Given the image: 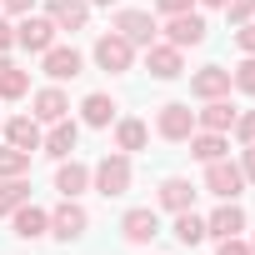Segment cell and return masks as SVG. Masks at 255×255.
Instances as JSON below:
<instances>
[{"mask_svg": "<svg viewBox=\"0 0 255 255\" xmlns=\"http://www.w3.org/2000/svg\"><path fill=\"white\" fill-rule=\"evenodd\" d=\"M10 225H15V235L20 240H40V235H50V210H40V205H20L15 215H10Z\"/></svg>", "mask_w": 255, "mask_h": 255, "instance_id": "7402d4cb", "label": "cell"}, {"mask_svg": "<svg viewBox=\"0 0 255 255\" xmlns=\"http://www.w3.org/2000/svg\"><path fill=\"white\" fill-rule=\"evenodd\" d=\"M185 145H190V155H195L200 165H210V160H220V155L230 150V135H220V130H195Z\"/></svg>", "mask_w": 255, "mask_h": 255, "instance_id": "cb8c5ba5", "label": "cell"}, {"mask_svg": "<svg viewBox=\"0 0 255 255\" xmlns=\"http://www.w3.org/2000/svg\"><path fill=\"white\" fill-rule=\"evenodd\" d=\"M55 190H60L65 200H80V195L90 190V165H85V160H75V155H70V160H60V170H55Z\"/></svg>", "mask_w": 255, "mask_h": 255, "instance_id": "d6986e66", "label": "cell"}, {"mask_svg": "<svg viewBox=\"0 0 255 255\" xmlns=\"http://www.w3.org/2000/svg\"><path fill=\"white\" fill-rule=\"evenodd\" d=\"M90 5H105V10H110V5H115V0H90Z\"/></svg>", "mask_w": 255, "mask_h": 255, "instance_id": "f35d334b", "label": "cell"}, {"mask_svg": "<svg viewBox=\"0 0 255 255\" xmlns=\"http://www.w3.org/2000/svg\"><path fill=\"white\" fill-rule=\"evenodd\" d=\"M215 255H250V245L240 235H230V240H215Z\"/></svg>", "mask_w": 255, "mask_h": 255, "instance_id": "836d02e7", "label": "cell"}, {"mask_svg": "<svg viewBox=\"0 0 255 255\" xmlns=\"http://www.w3.org/2000/svg\"><path fill=\"white\" fill-rule=\"evenodd\" d=\"M10 45H15V25H10V20H5V15H0V55H5V50H10Z\"/></svg>", "mask_w": 255, "mask_h": 255, "instance_id": "d590c367", "label": "cell"}, {"mask_svg": "<svg viewBox=\"0 0 255 255\" xmlns=\"http://www.w3.org/2000/svg\"><path fill=\"white\" fill-rule=\"evenodd\" d=\"M205 190L215 195V200H240V190H245V170H240V160H210L205 165Z\"/></svg>", "mask_w": 255, "mask_h": 255, "instance_id": "277c9868", "label": "cell"}, {"mask_svg": "<svg viewBox=\"0 0 255 255\" xmlns=\"http://www.w3.org/2000/svg\"><path fill=\"white\" fill-rule=\"evenodd\" d=\"M245 230V210L235 205V200H220L210 215H205V240H230V235H240Z\"/></svg>", "mask_w": 255, "mask_h": 255, "instance_id": "7c38bea8", "label": "cell"}, {"mask_svg": "<svg viewBox=\"0 0 255 255\" xmlns=\"http://www.w3.org/2000/svg\"><path fill=\"white\" fill-rule=\"evenodd\" d=\"M155 10L170 20V15H185V10H195V0H155Z\"/></svg>", "mask_w": 255, "mask_h": 255, "instance_id": "d6a6232c", "label": "cell"}, {"mask_svg": "<svg viewBox=\"0 0 255 255\" xmlns=\"http://www.w3.org/2000/svg\"><path fill=\"white\" fill-rule=\"evenodd\" d=\"M90 185H95L105 200L125 195V190H130V155H125V150H110L105 160H95V165H90Z\"/></svg>", "mask_w": 255, "mask_h": 255, "instance_id": "6da1fadb", "label": "cell"}, {"mask_svg": "<svg viewBox=\"0 0 255 255\" xmlns=\"http://www.w3.org/2000/svg\"><path fill=\"white\" fill-rule=\"evenodd\" d=\"M195 5H205V10H225V0H195Z\"/></svg>", "mask_w": 255, "mask_h": 255, "instance_id": "74e56055", "label": "cell"}, {"mask_svg": "<svg viewBox=\"0 0 255 255\" xmlns=\"http://www.w3.org/2000/svg\"><path fill=\"white\" fill-rule=\"evenodd\" d=\"M230 90H240V95H255V55H245V60L230 70Z\"/></svg>", "mask_w": 255, "mask_h": 255, "instance_id": "f1b7e54d", "label": "cell"}, {"mask_svg": "<svg viewBox=\"0 0 255 255\" xmlns=\"http://www.w3.org/2000/svg\"><path fill=\"white\" fill-rule=\"evenodd\" d=\"M165 45H175V50H190V45H205V15H200V10H185V15H170V20H165Z\"/></svg>", "mask_w": 255, "mask_h": 255, "instance_id": "ba28073f", "label": "cell"}, {"mask_svg": "<svg viewBox=\"0 0 255 255\" xmlns=\"http://www.w3.org/2000/svg\"><path fill=\"white\" fill-rule=\"evenodd\" d=\"M155 200H160V210H170V215L195 210V185H190L185 175H165V180H160V190H155Z\"/></svg>", "mask_w": 255, "mask_h": 255, "instance_id": "2e32d148", "label": "cell"}, {"mask_svg": "<svg viewBox=\"0 0 255 255\" xmlns=\"http://www.w3.org/2000/svg\"><path fill=\"white\" fill-rule=\"evenodd\" d=\"M145 145H150V125H145V120H135V115L115 120V150L135 155V150H145Z\"/></svg>", "mask_w": 255, "mask_h": 255, "instance_id": "603a6c76", "label": "cell"}, {"mask_svg": "<svg viewBox=\"0 0 255 255\" xmlns=\"http://www.w3.org/2000/svg\"><path fill=\"white\" fill-rule=\"evenodd\" d=\"M120 235H125V245H150V240L160 235V215H155L150 205L125 210V215H120Z\"/></svg>", "mask_w": 255, "mask_h": 255, "instance_id": "9c48e42d", "label": "cell"}, {"mask_svg": "<svg viewBox=\"0 0 255 255\" xmlns=\"http://www.w3.org/2000/svg\"><path fill=\"white\" fill-rule=\"evenodd\" d=\"M0 135H5V145H15V150H40V140H45V130H40V120L35 115H10L5 125H0Z\"/></svg>", "mask_w": 255, "mask_h": 255, "instance_id": "8fae6325", "label": "cell"}, {"mask_svg": "<svg viewBox=\"0 0 255 255\" xmlns=\"http://www.w3.org/2000/svg\"><path fill=\"white\" fill-rule=\"evenodd\" d=\"M225 20H230V25L255 20V0H225Z\"/></svg>", "mask_w": 255, "mask_h": 255, "instance_id": "f546056e", "label": "cell"}, {"mask_svg": "<svg viewBox=\"0 0 255 255\" xmlns=\"http://www.w3.org/2000/svg\"><path fill=\"white\" fill-rule=\"evenodd\" d=\"M190 95L195 100H225L230 95V70L225 65H200L190 75Z\"/></svg>", "mask_w": 255, "mask_h": 255, "instance_id": "9a60e30c", "label": "cell"}, {"mask_svg": "<svg viewBox=\"0 0 255 255\" xmlns=\"http://www.w3.org/2000/svg\"><path fill=\"white\" fill-rule=\"evenodd\" d=\"M170 230H175V240H180V245H185V250H195V245H200V240H205V220H200V215H195V210H180V215H175V225H170Z\"/></svg>", "mask_w": 255, "mask_h": 255, "instance_id": "d4e9b609", "label": "cell"}, {"mask_svg": "<svg viewBox=\"0 0 255 255\" xmlns=\"http://www.w3.org/2000/svg\"><path fill=\"white\" fill-rule=\"evenodd\" d=\"M20 95H30V70L10 65L5 75H0V100H20Z\"/></svg>", "mask_w": 255, "mask_h": 255, "instance_id": "83f0119b", "label": "cell"}, {"mask_svg": "<svg viewBox=\"0 0 255 255\" xmlns=\"http://www.w3.org/2000/svg\"><path fill=\"white\" fill-rule=\"evenodd\" d=\"M110 120H115V95L90 90V95L80 100V125H90V130H105Z\"/></svg>", "mask_w": 255, "mask_h": 255, "instance_id": "44dd1931", "label": "cell"}, {"mask_svg": "<svg viewBox=\"0 0 255 255\" xmlns=\"http://www.w3.org/2000/svg\"><path fill=\"white\" fill-rule=\"evenodd\" d=\"M155 135L170 140V145H185V140L195 135V110H190L185 100H165L160 115H155Z\"/></svg>", "mask_w": 255, "mask_h": 255, "instance_id": "7a4b0ae2", "label": "cell"}, {"mask_svg": "<svg viewBox=\"0 0 255 255\" xmlns=\"http://www.w3.org/2000/svg\"><path fill=\"white\" fill-rule=\"evenodd\" d=\"M0 5H5L10 15H30V10H35V0H0Z\"/></svg>", "mask_w": 255, "mask_h": 255, "instance_id": "8d00e7d4", "label": "cell"}, {"mask_svg": "<svg viewBox=\"0 0 255 255\" xmlns=\"http://www.w3.org/2000/svg\"><path fill=\"white\" fill-rule=\"evenodd\" d=\"M30 105H35L30 115H35L40 125H55V120H65V115H70V95H65L60 85H45V90H35V100H30Z\"/></svg>", "mask_w": 255, "mask_h": 255, "instance_id": "ac0fdd59", "label": "cell"}, {"mask_svg": "<svg viewBox=\"0 0 255 255\" xmlns=\"http://www.w3.org/2000/svg\"><path fill=\"white\" fill-rule=\"evenodd\" d=\"M250 255H255V240H250Z\"/></svg>", "mask_w": 255, "mask_h": 255, "instance_id": "60d3db41", "label": "cell"}, {"mask_svg": "<svg viewBox=\"0 0 255 255\" xmlns=\"http://www.w3.org/2000/svg\"><path fill=\"white\" fill-rule=\"evenodd\" d=\"M235 105H230V95L225 100H200V110H195V130H220V135H230V125H235Z\"/></svg>", "mask_w": 255, "mask_h": 255, "instance_id": "e0dca14e", "label": "cell"}, {"mask_svg": "<svg viewBox=\"0 0 255 255\" xmlns=\"http://www.w3.org/2000/svg\"><path fill=\"white\" fill-rule=\"evenodd\" d=\"M30 170V150H15V145H0V180H15Z\"/></svg>", "mask_w": 255, "mask_h": 255, "instance_id": "4316f807", "label": "cell"}, {"mask_svg": "<svg viewBox=\"0 0 255 255\" xmlns=\"http://www.w3.org/2000/svg\"><path fill=\"white\" fill-rule=\"evenodd\" d=\"M80 65H85V60H80V50H75V45H50V50L40 55V70H45L55 85H60V80H75V75H80Z\"/></svg>", "mask_w": 255, "mask_h": 255, "instance_id": "5bb4252c", "label": "cell"}, {"mask_svg": "<svg viewBox=\"0 0 255 255\" xmlns=\"http://www.w3.org/2000/svg\"><path fill=\"white\" fill-rule=\"evenodd\" d=\"M235 45H240L245 55H255V20H245V25H235Z\"/></svg>", "mask_w": 255, "mask_h": 255, "instance_id": "1f68e13d", "label": "cell"}, {"mask_svg": "<svg viewBox=\"0 0 255 255\" xmlns=\"http://www.w3.org/2000/svg\"><path fill=\"white\" fill-rule=\"evenodd\" d=\"M5 70H10V60H5V55H0V75H5Z\"/></svg>", "mask_w": 255, "mask_h": 255, "instance_id": "ab89813d", "label": "cell"}, {"mask_svg": "<svg viewBox=\"0 0 255 255\" xmlns=\"http://www.w3.org/2000/svg\"><path fill=\"white\" fill-rule=\"evenodd\" d=\"M95 65L105 70V75H125L135 65V45L125 40V35H115V30H105L100 40H95Z\"/></svg>", "mask_w": 255, "mask_h": 255, "instance_id": "5b68a950", "label": "cell"}, {"mask_svg": "<svg viewBox=\"0 0 255 255\" xmlns=\"http://www.w3.org/2000/svg\"><path fill=\"white\" fill-rule=\"evenodd\" d=\"M75 140H80V125L65 115V120H55L50 130H45V140H40V155H50V160H70V155H75Z\"/></svg>", "mask_w": 255, "mask_h": 255, "instance_id": "4fadbf2b", "label": "cell"}, {"mask_svg": "<svg viewBox=\"0 0 255 255\" xmlns=\"http://www.w3.org/2000/svg\"><path fill=\"white\" fill-rule=\"evenodd\" d=\"M25 200H30V185H25V175H15V180H0V215H5V220H10V215H15Z\"/></svg>", "mask_w": 255, "mask_h": 255, "instance_id": "484cf974", "label": "cell"}, {"mask_svg": "<svg viewBox=\"0 0 255 255\" xmlns=\"http://www.w3.org/2000/svg\"><path fill=\"white\" fill-rule=\"evenodd\" d=\"M0 125H5V115H0Z\"/></svg>", "mask_w": 255, "mask_h": 255, "instance_id": "b9f144b4", "label": "cell"}, {"mask_svg": "<svg viewBox=\"0 0 255 255\" xmlns=\"http://www.w3.org/2000/svg\"><path fill=\"white\" fill-rule=\"evenodd\" d=\"M55 35H60V30H55V20H50V15H35V10H30V15H20V20H15V45H20V50H30V55H45V50L55 45Z\"/></svg>", "mask_w": 255, "mask_h": 255, "instance_id": "3957f363", "label": "cell"}, {"mask_svg": "<svg viewBox=\"0 0 255 255\" xmlns=\"http://www.w3.org/2000/svg\"><path fill=\"white\" fill-rule=\"evenodd\" d=\"M240 170H245V185H255V145H240Z\"/></svg>", "mask_w": 255, "mask_h": 255, "instance_id": "e575fe53", "label": "cell"}, {"mask_svg": "<svg viewBox=\"0 0 255 255\" xmlns=\"http://www.w3.org/2000/svg\"><path fill=\"white\" fill-rule=\"evenodd\" d=\"M85 225H90L85 205H80V200H65V195H60V205L50 210V235L70 245V240H80V235H85Z\"/></svg>", "mask_w": 255, "mask_h": 255, "instance_id": "52a82bcc", "label": "cell"}, {"mask_svg": "<svg viewBox=\"0 0 255 255\" xmlns=\"http://www.w3.org/2000/svg\"><path fill=\"white\" fill-rule=\"evenodd\" d=\"M45 15L55 20V30H85V20H90V0H50Z\"/></svg>", "mask_w": 255, "mask_h": 255, "instance_id": "ffe728a7", "label": "cell"}, {"mask_svg": "<svg viewBox=\"0 0 255 255\" xmlns=\"http://www.w3.org/2000/svg\"><path fill=\"white\" fill-rule=\"evenodd\" d=\"M110 30H115V35H125V40H130L135 50L155 45V35H160V25H155V15H150V10H120Z\"/></svg>", "mask_w": 255, "mask_h": 255, "instance_id": "8992f818", "label": "cell"}, {"mask_svg": "<svg viewBox=\"0 0 255 255\" xmlns=\"http://www.w3.org/2000/svg\"><path fill=\"white\" fill-rule=\"evenodd\" d=\"M145 70H150L155 80H180V75H185V50L155 40V45H145Z\"/></svg>", "mask_w": 255, "mask_h": 255, "instance_id": "30bf717a", "label": "cell"}, {"mask_svg": "<svg viewBox=\"0 0 255 255\" xmlns=\"http://www.w3.org/2000/svg\"><path fill=\"white\" fill-rule=\"evenodd\" d=\"M230 130H235V140H240V145H255V110H240Z\"/></svg>", "mask_w": 255, "mask_h": 255, "instance_id": "4dcf8cb0", "label": "cell"}]
</instances>
